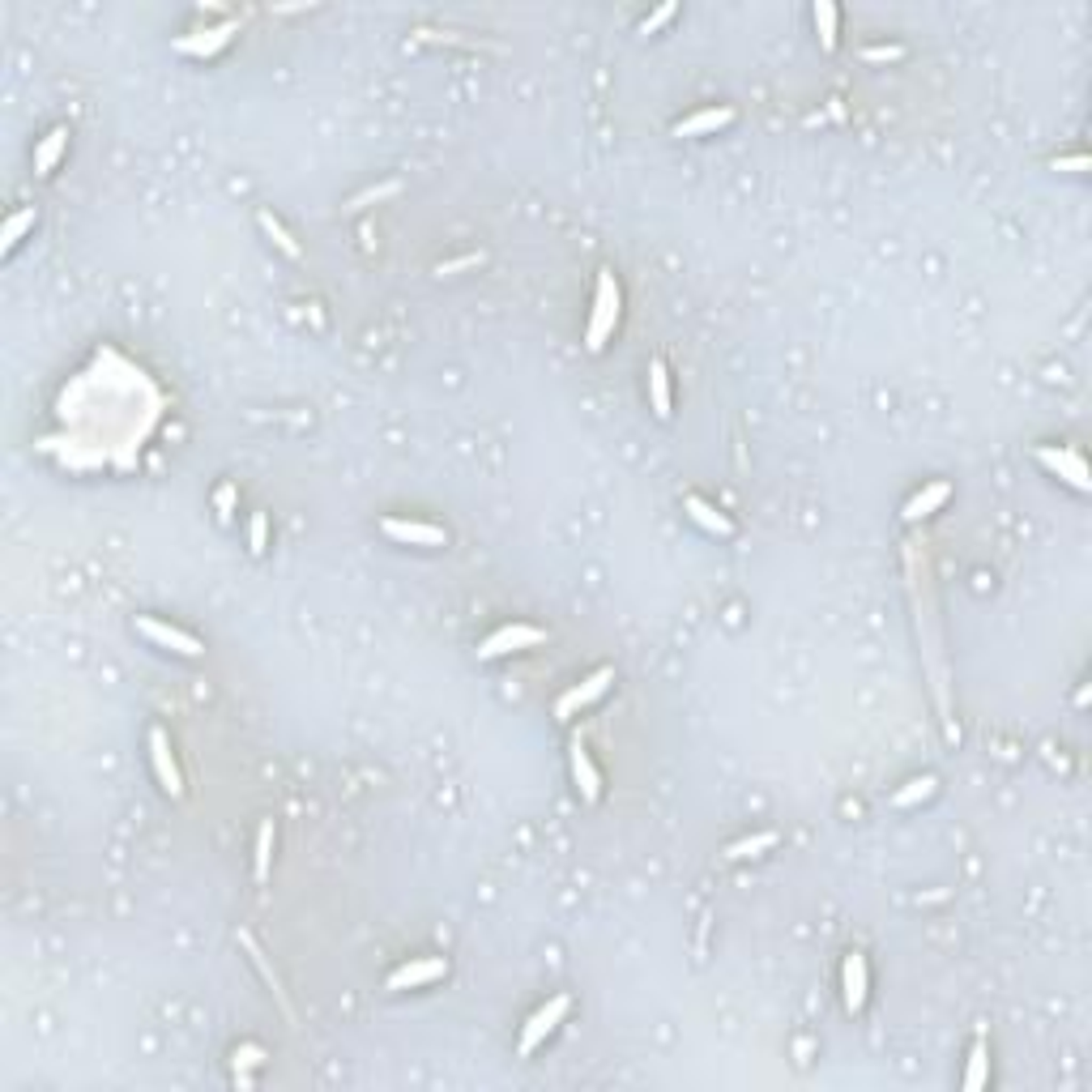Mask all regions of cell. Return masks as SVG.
<instances>
[{
	"instance_id": "1",
	"label": "cell",
	"mask_w": 1092,
	"mask_h": 1092,
	"mask_svg": "<svg viewBox=\"0 0 1092 1092\" xmlns=\"http://www.w3.org/2000/svg\"><path fill=\"white\" fill-rule=\"evenodd\" d=\"M619 282H615L611 269H602L598 274V291H594V316H589V333H585V346L589 350H602L606 337L615 333V325H619Z\"/></svg>"
},
{
	"instance_id": "2",
	"label": "cell",
	"mask_w": 1092,
	"mask_h": 1092,
	"mask_svg": "<svg viewBox=\"0 0 1092 1092\" xmlns=\"http://www.w3.org/2000/svg\"><path fill=\"white\" fill-rule=\"evenodd\" d=\"M568 1007H572V998L568 994H555V998H546V1003L538 1007V1011L525 1020V1029H521V1054H533V1049L542 1046V1041L551 1037L555 1029H560V1020L568 1015Z\"/></svg>"
},
{
	"instance_id": "3",
	"label": "cell",
	"mask_w": 1092,
	"mask_h": 1092,
	"mask_svg": "<svg viewBox=\"0 0 1092 1092\" xmlns=\"http://www.w3.org/2000/svg\"><path fill=\"white\" fill-rule=\"evenodd\" d=\"M546 640V632L542 628H529V623H508V628L491 632L487 640L478 645V657L482 662H491V657H504V653H516V649H533Z\"/></svg>"
},
{
	"instance_id": "4",
	"label": "cell",
	"mask_w": 1092,
	"mask_h": 1092,
	"mask_svg": "<svg viewBox=\"0 0 1092 1092\" xmlns=\"http://www.w3.org/2000/svg\"><path fill=\"white\" fill-rule=\"evenodd\" d=\"M137 632L154 640L158 649H171V653H180V657H201V653H206V645H201L197 636H188V632H180V628H171V623L154 619V615H137Z\"/></svg>"
},
{
	"instance_id": "5",
	"label": "cell",
	"mask_w": 1092,
	"mask_h": 1092,
	"mask_svg": "<svg viewBox=\"0 0 1092 1092\" xmlns=\"http://www.w3.org/2000/svg\"><path fill=\"white\" fill-rule=\"evenodd\" d=\"M380 529L388 533L393 542H405V546H444L448 533L431 521H402V516H385Z\"/></svg>"
},
{
	"instance_id": "6",
	"label": "cell",
	"mask_w": 1092,
	"mask_h": 1092,
	"mask_svg": "<svg viewBox=\"0 0 1092 1092\" xmlns=\"http://www.w3.org/2000/svg\"><path fill=\"white\" fill-rule=\"evenodd\" d=\"M235 30H240V18H226V22H218V27H209V30H192V35L175 39V52H184V56H214L218 47L231 44Z\"/></svg>"
},
{
	"instance_id": "7",
	"label": "cell",
	"mask_w": 1092,
	"mask_h": 1092,
	"mask_svg": "<svg viewBox=\"0 0 1092 1092\" xmlns=\"http://www.w3.org/2000/svg\"><path fill=\"white\" fill-rule=\"evenodd\" d=\"M1037 461L1046 465L1049 474H1058V478H1066V482H1071V487H1075V491H1088V487H1092L1088 470H1083V461H1080V456L1071 453V448H1049V444H1041V448H1037Z\"/></svg>"
},
{
	"instance_id": "8",
	"label": "cell",
	"mask_w": 1092,
	"mask_h": 1092,
	"mask_svg": "<svg viewBox=\"0 0 1092 1092\" xmlns=\"http://www.w3.org/2000/svg\"><path fill=\"white\" fill-rule=\"evenodd\" d=\"M150 760H154V777L158 785H163L171 798H180L184 794V781H180V764H175L171 756V739H167L163 730H150Z\"/></svg>"
},
{
	"instance_id": "9",
	"label": "cell",
	"mask_w": 1092,
	"mask_h": 1092,
	"mask_svg": "<svg viewBox=\"0 0 1092 1092\" xmlns=\"http://www.w3.org/2000/svg\"><path fill=\"white\" fill-rule=\"evenodd\" d=\"M841 986H845V1007H850V1015H858L862 1007H867V994H870V973H867V956L862 952L845 956Z\"/></svg>"
},
{
	"instance_id": "10",
	"label": "cell",
	"mask_w": 1092,
	"mask_h": 1092,
	"mask_svg": "<svg viewBox=\"0 0 1092 1092\" xmlns=\"http://www.w3.org/2000/svg\"><path fill=\"white\" fill-rule=\"evenodd\" d=\"M611 683H615V671H611V666H602V671H594V674H589L585 683H577V688H572V691H564V696H560V705H555V713H560V717H572V713H577V708L594 705V700L602 696V691L611 688Z\"/></svg>"
},
{
	"instance_id": "11",
	"label": "cell",
	"mask_w": 1092,
	"mask_h": 1092,
	"mask_svg": "<svg viewBox=\"0 0 1092 1092\" xmlns=\"http://www.w3.org/2000/svg\"><path fill=\"white\" fill-rule=\"evenodd\" d=\"M448 973V960L444 956H427V960H410L388 977V990H414V986H427V981L444 977Z\"/></svg>"
},
{
	"instance_id": "12",
	"label": "cell",
	"mask_w": 1092,
	"mask_h": 1092,
	"mask_svg": "<svg viewBox=\"0 0 1092 1092\" xmlns=\"http://www.w3.org/2000/svg\"><path fill=\"white\" fill-rule=\"evenodd\" d=\"M568 760H572V777H577V790H581V798H585V802H598V798H602V773H598V768H594V760H589V751L581 747V743H572Z\"/></svg>"
},
{
	"instance_id": "13",
	"label": "cell",
	"mask_w": 1092,
	"mask_h": 1092,
	"mask_svg": "<svg viewBox=\"0 0 1092 1092\" xmlns=\"http://www.w3.org/2000/svg\"><path fill=\"white\" fill-rule=\"evenodd\" d=\"M725 124H734V107H705V112L674 124V137H705V133H717Z\"/></svg>"
},
{
	"instance_id": "14",
	"label": "cell",
	"mask_w": 1092,
	"mask_h": 1092,
	"mask_svg": "<svg viewBox=\"0 0 1092 1092\" xmlns=\"http://www.w3.org/2000/svg\"><path fill=\"white\" fill-rule=\"evenodd\" d=\"M947 495H952V487H947V482H930V487H922L918 495L904 504V521H922V516L939 512V508L947 504Z\"/></svg>"
},
{
	"instance_id": "15",
	"label": "cell",
	"mask_w": 1092,
	"mask_h": 1092,
	"mask_svg": "<svg viewBox=\"0 0 1092 1092\" xmlns=\"http://www.w3.org/2000/svg\"><path fill=\"white\" fill-rule=\"evenodd\" d=\"M683 508H688V512H691V521H696V525H705L708 533H722V538H730V533H734L730 516H722V512H717L713 504H708V499H700V495H688V499H683Z\"/></svg>"
},
{
	"instance_id": "16",
	"label": "cell",
	"mask_w": 1092,
	"mask_h": 1092,
	"mask_svg": "<svg viewBox=\"0 0 1092 1092\" xmlns=\"http://www.w3.org/2000/svg\"><path fill=\"white\" fill-rule=\"evenodd\" d=\"M64 146H69V129L61 124V129H52L35 146V175H52V167L61 163V154H64Z\"/></svg>"
},
{
	"instance_id": "17",
	"label": "cell",
	"mask_w": 1092,
	"mask_h": 1092,
	"mask_svg": "<svg viewBox=\"0 0 1092 1092\" xmlns=\"http://www.w3.org/2000/svg\"><path fill=\"white\" fill-rule=\"evenodd\" d=\"M649 397H653L657 419H671V371H666L662 359L649 363Z\"/></svg>"
},
{
	"instance_id": "18",
	"label": "cell",
	"mask_w": 1092,
	"mask_h": 1092,
	"mask_svg": "<svg viewBox=\"0 0 1092 1092\" xmlns=\"http://www.w3.org/2000/svg\"><path fill=\"white\" fill-rule=\"evenodd\" d=\"M781 841L777 832H756V836H743V841H734L730 850H725V858L730 862H747V858H760V853H768L773 845Z\"/></svg>"
},
{
	"instance_id": "19",
	"label": "cell",
	"mask_w": 1092,
	"mask_h": 1092,
	"mask_svg": "<svg viewBox=\"0 0 1092 1092\" xmlns=\"http://www.w3.org/2000/svg\"><path fill=\"white\" fill-rule=\"evenodd\" d=\"M30 226H35V206L18 209V214H13L9 223H5V231H0V248H5V252H13V248H18V240H22V235L30 231Z\"/></svg>"
},
{
	"instance_id": "20",
	"label": "cell",
	"mask_w": 1092,
	"mask_h": 1092,
	"mask_svg": "<svg viewBox=\"0 0 1092 1092\" xmlns=\"http://www.w3.org/2000/svg\"><path fill=\"white\" fill-rule=\"evenodd\" d=\"M935 777H918V781H909L904 790H896L892 794V807H913V802H922V798H930L935 794Z\"/></svg>"
},
{
	"instance_id": "21",
	"label": "cell",
	"mask_w": 1092,
	"mask_h": 1092,
	"mask_svg": "<svg viewBox=\"0 0 1092 1092\" xmlns=\"http://www.w3.org/2000/svg\"><path fill=\"white\" fill-rule=\"evenodd\" d=\"M269 858H274V819H265L257 832V879H269Z\"/></svg>"
},
{
	"instance_id": "22",
	"label": "cell",
	"mask_w": 1092,
	"mask_h": 1092,
	"mask_svg": "<svg viewBox=\"0 0 1092 1092\" xmlns=\"http://www.w3.org/2000/svg\"><path fill=\"white\" fill-rule=\"evenodd\" d=\"M815 30H819V39H824V47L832 52V47H836V5L819 0V5H815Z\"/></svg>"
},
{
	"instance_id": "23",
	"label": "cell",
	"mask_w": 1092,
	"mask_h": 1092,
	"mask_svg": "<svg viewBox=\"0 0 1092 1092\" xmlns=\"http://www.w3.org/2000/svg\"><path fill=\"white\" fill-rule=\"evenodd\" d=\"M260 226H265V235H269V240H274V243H277V248H282V252H286V257H303V252H299V243H295V240H291V235H286V231H282V223H277V218H274V214H269V209H260Z\"/></svg>"
},
{
	"instance_id": "24",
	"label": "cell",
	"mask_w": 1092,
	"mask_h": 1092,
	"mask_svg": "<svg viewBox=\"0 0 1092 1092\" xmlns=\"http://www.w3.org/2000/svg\"><path fill=\"white\" fill-rule=\"evenodd\" d=\"M986 1083V1041H977L973 1046V1054H969V1075H964V1088H981Z\"/></svg>"
},
{
	"instance_id": "25",
	"label": "cell",
	"mask_w": 1092,
	"mask_h": 1092,
	"mask_svg": "<svg viewBox=\"0 0 1092 1092\" xmlns=\"http://www.w3.org/2000/svg\"><path fill=\"white\" fill-rule=\"evenodd\" d=\"M265 538H269V521H265V512H252V525H248V546H252V555L265 551Z\"/></svg>"
},
{
	"instance_id": "26",
	"label": "cell",
	"mask_w": 1092,
	"mask_h": 1092,
	"mask_svg": "<svg viewBox=\"0 0 1092 1092\" xmlns=\"http://www.w3.org/2000/svg\"><path fill=\"white\" fill-rule=\"evenodd\" d=\"M674 9H679V5H662V9H653L645 22H640V35H653L657 27H666V22L674 18Z\"/></svg>"
},
{
	"instance_id": "27",
	"label": "cell",
	"mask_w": 1092,
	"mask_h": 1092,
	"mask_svg": "<svg viewBox=\"0 0 1092 1092\" xmlns=\"http://www.w3.org/2000/svg\"><path fill=\"white\" fill-rule=\"evenodd\" d=\"M265 1058L269 1054L260 1046H240V1049H235V1071H240V1066H260Z\"/></svg>"
},
{
	"instance_id": "28",
	"label": "cell",
	"mask_w": 1092,
	"mask_h": 1092,
	"mask_svg": "<svg viewBox=\"0 0 1092 1092\" xmlns=\"http://www.w3.org/2000/svg\"><path fill=\"white\" fill-rule=\"evenodd\" d=\"M474 265H482V252H470V257H456V260H444V265L436 269L439 277L444 274H461V269H474Z\"/></svg>"
},
{
	"instance_id": "29",
	"label": "cell",
	"mask_w": 1092,
	"mask_h": 1092,
	"mask_svg": "<svg viewBox=\"0 0 1092 1092\" xmlns=\"http://www.w3.org/2000/svg\"><path fill=\"white\" fill-rule=\"evenodd\" d=\"M397 192V184H380V188H367V192H359V197L350 201V209H363V206H371V201H380V197H393Z\"/></svg>"
},
{
	"instance_id": "30",
	"label": "cell",
	"mask_w": 1092,
	"mask_h": 1092,
	"mask_svg": "<svg viewBox=\"0 0 1092 1092\" xmlns=\"http://www.w3.org/2000/svg\"><path fill=\"white\" fill-rule=\"evenodd\" d=\"M862 56H867V61H901L904 47H867Z\"/></svg>"
},
{
	"instance_id": "31",
	"label": "cell",
	"mask_w": 1092,
	"mask_h": 1092,
	"mask_svg": "<svg viewBox=\"0 0 1092 1092\" xmlns=\"http://www.w3.org/2000/svg\"><path fill=\"white\" fill-rule=\"evenodd\" d=\"M1054 171H1088V158L1075 154V158H1054Z\"/></svg>"
}]
</instances>
